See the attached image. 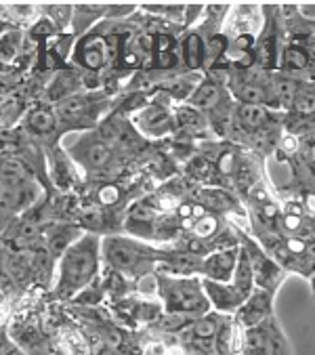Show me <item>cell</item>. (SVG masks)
Returning a JSON list of instances; mask_svg holds the SVG:
<instances>
[{
    "mask_svg": "<svg viewBox=\"0 0 315 355\" xmlns=\"http://www.w3.org/2000/svg\"><path fill=\"white\" fill-rule=\"evenodd\" d=\"M103 259V238L99 234H85L78 242H74L63 257L57 261V284L55 297L61 301L74 299L83 291L91 288L95 277L99 275Z\"/></svg>",
    "mask_w": 315,
    "mask_h": 355,
    "instance_id": "1",
    "label": "cell"
},
{
    "mask_svg": "<svg viewBox=\"0 0 315 355\" xmlns=\"http://www.w3.org/2000/svg\"><path fill=\"white\" fill-rule=\"evenodd\" d=\"M155 297L162 303L164 315L185 320H200L210 313L212 305L204 291L202 277H179L169 273H155Z\"/></svg>",
    "mask_w": 315,
    "mask_h": 355,
    "instance_id": "2",
    "label": "cell"
},
{
    "mask_svg": "<svg viewBox=\"0 0 315 355\" xmlns=\"http://www.w3.org/2000/svg\"><path fill=\"white\" fill-rule=\"evenodd\" d=\"M162 248H155L133 236H114L103 238V261L108 267L130 282H139L147 275L158 273L160 267Z\"/></svg>",
    "mask_w": 315,
    "mask_h": 355,
    "instance_id": "3",
    "label": "cell"
},
{
    "mask_svg": "<svg viewBox=\"0 0 315 355\" xmlns=\"http://www.w3.org/2000/svg\"><path fill=\"white\" fill-rule=\"evenodd\" d=\"M69 158L89 175H108L118 162V148L93 130L76 141L69 150Z\"/></svg>",
    "mask_w": 315,
    "mask_h": 355,
    "instance_id": "4",
    "label": "cell"
},
{
    "mask_svg": "<svg viewBox=\"0 0 315 355\" xmlns=\"http://www.w3.org/2000/svg\"><path fill=\"white\" fill-rule=\"evenodd\" d=\"M235 234H238V242H240L242 252L248 257V261L253 265L255 279H257V288H263V291H269V293L275 295L278 288L284 284L288 271L263 248L261 242L250 238L246 232L235 230Z\"/></svg>",
    "mask_w": 315,
    "mask_h": 355,
    "instance_id": "5",
    "label": "cell"
},
{
    "mask_svg": "<svg viewBox=\"0 0 315 355\" xmlns=\"http://www.w3.org/2000/svg\"><path fill=\"white\" fill-rule=\"evenodd\" d=\"M128 118L143 139H162L179 128L175 110H169L162 101H147Z\"/></svg>",
    "mask_w": 315,
    "mask_h": 355,
    "instance_id": "6",
    "label": "cell"
},
{
    "mask_svg": "<svg viewBox=\"0 0 315 355\" xmlns=\"http://www.w3.org/2000/svg\"><path fill=\"white\" fill-rule=\"evenodd\" d=\"M110 57H112L110 38L101 36L97 32H91L85 38H80L74 49V61L93 74L101 72V69L108 65Z\"/></svg>",
    "mask_w": 315,
    "mask_h": 355,
    "instance_id": "7",
    "label": "cell"
},
{
    "mask_svg": "<svg viewBox=\"0 0 315 355\" xmlns=\"http://www.w3.org/2000/svg\"><path fill=\"white\" fill-rule=\"evenodd\" d=\"M273 299H275L273 293L257 288L248 297V301L238 309V313L233 315L235 324L244 330H253V328L263 326L267 320L273 318Z\"/></svg>",
    "mask_w": 315,
    "mask_h": 355,
    "instance_id": "8",
    "label": "cell"
},
{
    "mask_svg": "<svg viewBox=\"0 0 315 355\" xmlns=\"http://www.w3.org/2000/svg\"><path fill=\"white\" fill-rule=\"evenodd\" d=\"M315 42L311 38H307V34L296 36L292 42L282 46L280 53V67L282 72L292 76V74H300L307 72L311 65H315V51H313Z\"/></svg>",
    "mask_w": 315,
    "mask_h": 355,
    "instance_id": "9",
    "label": "cell"
},
{
    "mask_svg": "<svg viewBox=\"0 0 315 355\" xmlns=\"http://www.w3.org/2000/svg\"><path fill=\"white\" fill-rule=\"evenodd\" d=\"M240 246L233 248H221L210 252L204 259V267H202V279H210V282H231L235 275V269H238L240 263Z\"/></svg>",
    "mask_w": 315,
    "mask_h": 355,
    "instance_id": "10",
    "label": "cell"
},
{
    "mask_svg": "<svg viewBox=\"0 0 315 355\" xmlns=\"http://www.w3.org/2000/svg\"><path fill=\"white\" fill-rule=\"evenodd\" d=\"M181 59L187 72L204 67L208 63V38H204L200 32H189L181 40Z\"/></svg>",
    "mask_w": 315,
    "mask_h": 355,
    "instance_id": "11",
    "label": "cell"
},
{
    "mask_svg": "<svg viewBox=\"0 0 315 355\" xmlns=\"http://www.w3.org/2000/svg\"><path fill=\"white\" fill-rule=\"evenodd\" d=\"M294 122L305 126L309 118H315V80H300L296 97L288 110Z\"/></svg>",
    "mask_w": 315,
    "mask_h": 355,
    "instance_id": "12",
    "label": "cell"
},
{
    "mask_svg": "<svg viewBox=\"0 0 315 355\" xmlns=\"http://www.w3.org/2000/svg\"><path fill=\"white\" fill-rule=\"evenodd\" d=\"M57 124H59V114H57V110H51V107H44V105L34 107V110L28 114V118H26V128H28V132H32V135H36V137H51V135H55Z\"/></svg>",
    "mask_w": 315,
    "mask_h": 355,
    "instance_id": "13",
    "label": "cell"
},
{
    "mask_svg": "<svg viewBox=\"0 0 315 355\" xmlns=\"http://www.w3.org/2000/svg\"><path fill=\"white\" fill-rule=\"evenodd\" d=\"M78 87H80V78H78V76L71 72V69H65V72H59V74L55 76V80L51 83V87H49V91H46V97H49V101H55V103L59 105V103H63L65 99L78 95V93H76Z\"/></svg>",
    "mask_w": 315,
    "mask_h": 355,
    "instance_id": "14",
    "label": "cell"
},
{
    "mask_svg": "<svg viewBox=\"0 0 315 355\" xmlns=\"http://www.w3.org/2000/svg\"><path fill=\"white\" fill-rule=\"evenodd\" d=\"M198 202L202 206H206L210 212H214V215H227V212H233L240 208L238 200L223 189H204V191H200Z\"/></svg>",
    "mask_w": 315,
    "mask_h": 355,
    "instance_id": "15",
    "label": "cell"
},
{
    "mask_svg": "<svg viewBox=\"0 0 315 355\" xmlns=\"http://www.w3.org/2000/svg\"><path fill=\"white\" fill-rule=\"evenodd\" d=\"M24 32L19 28H3V63H11L22 51Z\"/></svg>",
    "mask_w": 315,
    "mask_h": 355,
    "instance_id": "16",
    "label": "cell"
},
{
    "mask_svg": "<svg viewBox=\"0 0 315 355\" xmlns=\"http://www.w3.org/2000/svg\"><path fill=\"white\" fill-rule=\"evenodd\" d=\"M22 112H24V101H19L15 97L3 99V130L5 128L9 130L22 118Z\"/></svg>",
    "mask_w": 315,
    "mask_h": 355,
    "instance_id": "17",
    "label": "cell"
},
{
    "mask_svg": "<svg viewBox=\"0 0 315 355\" xmlns=\"http://www.w3.org/2000/svg\"><path fill=\"white\" fill-rule=\"evenodd\" d=\"M120 198H122V189L116 183H108V185L99 187V191H97V202L101 206H114Z\"/></svg>",
    "mask_w": 315,
    "mask_h": 355,
    "instance_id": "18",
    "label": "cell"
},
{
    "mask_svg": "<svg viewBox=\"0 0 315 355\" xmlns=\"http://www.w3.org/2000/svg\"><path fill=\"white\" fill-rule=\"evenodd\" d=\"M3 355H26V353L13 343V338L9 336V332H7L5 326H3Z\"/></svg>",
    "mask_w": 315,
    "mask_h": 355,
    "instance_id": "19",
    "label": "cell"
},
{
    "mask_svg": "<svg viewBox=\"0 0 315 355\" xmlns=\"http://www.w3.org/2000/svg\"><path fill=\"white\" fill-rule=\"evenodd\" d=\"M143 355H171V351L164 343H149L143 349Z\"/></svg>",
    "mask_w": 315,
    "mask_h": 355,
    "instance_id": "20",
    "label": "cell"
},
{
    "mask_svg": "<svg viewBox=\"0 0 315 355\" xmlns=\"http://www.w3.org/2000/svg\"><path fill=\"white\" fill-rule=\"evenodd\" d=\"M309 286H311V297L315 299V273L309 277Z\"/></svg>",
    "mask_w": 315,
    "mask_h": 355,
    "instance_id": "21",
    "label": "cell"
}]
</instances>
